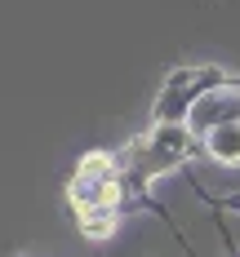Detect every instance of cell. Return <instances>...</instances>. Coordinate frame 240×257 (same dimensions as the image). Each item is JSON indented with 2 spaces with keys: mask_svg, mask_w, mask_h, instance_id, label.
<instances>
[{
  "mask_svg": "<svg viewBox=\"0 0 240 257\" xmlns=\"http://www.w3.org/2000/svg\"><path fill=\"white\" fill-rule=\"evenodd\" d=\"M196 147H200V142L187 133V124L156 120L142 138H133V142H129V151L120 155L125 186H129V191H138V186H147V182L165 178V173H169V169H178V164H183Z\"/></svg>",
  "mask_w": 240,
  "mask_h": 257,
  "instance_id": "6da1fadb",
  "label": "cell"
},
{
  "mask_svg": "<svg viewBox=\"0 0 240 257\" xmlns=\"http://www.w3.org/2000/svg\"><path fill=\"white\" fill-rule=\"evenodd\" d=\"M71 195V208L85 213V208H116L125 204L129 186H125V173H120V160L116 155H103V151H89L85 160L76 164V178L67 186Z\"/></svg>",
  "mask_w": 240,
  "mask_h": 257,
  "instance_id": "7a4b0ae2",
  "label": "cell"
},
{
  "mask_svg": "<svg viewBox=\"0 0 240 257\" xmlns=\"http://www.w3.org/2000/svg\"><path fill=\"white\" fill-rule=\"evenodd\" d=\"M236 120H240V76H222L209 89H200V98L191 102L183 124L196 142H205L218 124H236Z\"/></svg>",
  "mask_w": 240,
  "mask_h": 257,
  "instance_id": "3957f363",
  "label": "cell"
},
{
  "mask_svg": "<svg viewBox=\"0 0 240 257\" xmlns=\"http://www.w3.org/2000/svg\"><path fill=\"white\" fill-rule=\"evenodd\" d=\"M222 76H227L222 67H178V71H169V80H165V89L156 98V120L183 124L191 102L200 98V89H209L213 80H222Z\"/></svg>",
  "mask_w": 240,
  "mask_h": 257,
  "instance_id": "277c9868",
  "label": "cell"
},
{
  "mask_svg": "<svg viewBox=\"0 0 240 257\" xmlns=\"http://www.w3.org/2000/svg\"><path fill=\"white\" fill-rule=\"evenodd\" d=\"M200 151L209 155V160H218V164H227V169H240V120L236 124H218L200 142Z\"/></svg>",
  "mask_w": 240,
  "mask_h": 257,
  "instance_id": "5b68a950",
  "label": "cell"
},
{
  "mask_svg": "<svg viewBox=\"0 0 240 257\" xmlns=\"http://www.w3.org/2000/svg\"><path fill=\"white\" fill-rule=\"evenodd\" d=\"M76 222H80V235L85 239H107V235L116 231L120 213L116 208H85V213H76Z\"/></svg>",
  "mask_w": 240,
  "mask_h": 257,
  "instance_id": "8992f818",
  "label": "cell"
}]
</instances>
